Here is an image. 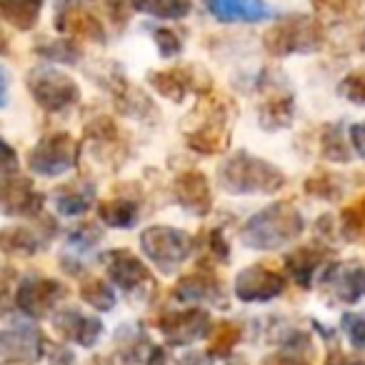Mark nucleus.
<instances>
[{"mask_svg": "<svg viewBox=\"0 0 365 365\" xmlns=\"http://www.w3.org/2000/svg\"><path fill=\"white\" fill-rule=\"evenodd\" d=\"M235 106L225 96H205L185 123V143L200 155H218L230 145Z\"/></svg>", "mask_w": 365, "mask_h": 365, "instance_id": "f257e3e1", "label": "nucleus"}, {"mask_svg": "<svg viewBox=\"0 0 365 365\" xmlns=\"http://www.w3.org/2000/svg\"><path fill=\"white\" fill-rule=\"evenodd\" d=\"M305 230V220L300 210L288 200L270 203L268 208L258 210L248 223L240 228L243 245L253 250H280Z\"/></svg>", "mask_w": 365, "mask_h": 365, "instance_id": "f03ea898", "label": "nucleus"}, {"mask_svg": "<svg viewBox=\"0 0 365 365\" xmlns=\"http://www.w3.org/2000/svg\"><path fill=\"white\" fill-rule=\"evenodd\" d=\"M218 185L233 195H273L285 185V175L273 163L248 150H238L233 158L220 163Z\"/></svg>", "mask_w": 365, "mask_h": 365, "instance_id": "7ed1b4c3", "label": "nucleus"}, {"mask_svg": "<svg viewBox=\"0 0 365 365\" xmlns=\"http://www.w3.org/2000/svg\"><path fill=\"white\" fill-rule=\"evenodd\" d=\"M328 33L318 18L310 16H285L263 36V46L270 56H303V53H315L325 46Z\"/></svg>", "mask_w": 365, "mask_h": 365, "instance_id": "20e7f679", "label": "nucleus"}, {"mask_svg": "<svg viewBox=\"0 0 365 365\" xmlns=\"http://www.w3.org/2000/svg\"><path fill=\"white\" fill-rule=\"evenodd\" d=\"M195 248V238L185 230L170 225H150L140 233V250L160 273L170 275L190 258Z\"/></svg>", "mask_w": 365, "mask_h": 365, "instance_id": "39448f33", "label": "nucleus"}, {"mask_svg": "<svg viewBox=\"0 0 365 365\" xmlns=\"http://www.w3.org/2000/svg\"><path fill=\"white\" fill-rule=\"evenodd\" d=\"M101 263L106 268L108 278L113 280L115 288H120L125 295L130 298H140L148 300L155 293V280H153L150 270L145 268L138 255H133L128 248H115V250H106L101 255Z\"/></svg>", "mask_w": 365, "mask_h": 365, "instance_id": "423d86ee", "label": "nucleus"}, {"mask_svg": "<svg viewBox=\"0 0 365 365\" xmlns=\"http://www.w3.org/2000/svg\"><path fill=\"white\" fill-rule=\"evenodd\" d=\"M28 91L46 113H63L81 98L78 83L58 68H33L28 73Z\"/></svg>", "mask_w": 365, "mask_h": 365, "instance_id": "0eeeda50", "label": "nucleus"}, {"mask_svg": "<svg viewBox=\"0 0 365 365\" xmlns=\"http://www.w3.org/2000/svg\"><path fill=\"white\" fill-rule=\"evenodd\" d=\"M78 155H81V143L76 138L68 133H51L28 153V168L38 175L56 178L71 170L78 163Z\"/></svg>", "mask_w": 365, "mask_h": 365, "instance_id": "6e6552de", "label": "nucleus"}, {"mask_svg": "<svg viewBox=\"0 0 365 365\" xmlns=\"http://www.w3.org/2000/svg\"><path fill=\"white\" fill-rule=\"evenodd\" d=\"M325 298L340 305H355L365 298V268L358 260H335L318 278Z\"/></svg>", "mask_w": 365, "mask_h": 365, "instance_id": "1a4fd4ad", "label": "nucleus"}, {"mask_svg": "<svg viewBox=\"0 0 365 365\" xmlns=\"http://www.w3.org/2000/svg\"><path fill=\"white\" fill-rule=\"evenodd\" d=\"M68 295V288L56 278L46 275H28L16 288V308L28 318H48L58 308L63 298Z\"/></svg>", "mask_w": 365, "mask_h": 365, "instance_id": "9d476101", "label": "nucleus"}, {"mask_svg": "<svg viewBox=\"0 0 365 365\" xmlns=\"http://www.w3.org/2000/svg\"><path fill=\"white\" fill-rule=\"evenodd\" d=\"M51 343L31 323H18L0 330V358L13 365H36L48 355Z\"/></svg>", "mask_w": 365, "mask_h": 365, "instance_id": "9b49d317", "label": "nucleus"}, {"mask_svg": "<svg viewBox=\"0 0 365 365\" xmlns=\"http://www.w3.org/2000/svg\"><path fill=\"white\" fill-rule=\"evenodd\" d=\"M158 330L160 335L175 348H188V345L198 343V340L208 338L213 330V320L210 313L203 308H188V310H173V313H163L158 318Z\"/></svg>", "mask_w": 365, "mask_h": 365, "instance_id": "f8f14e48", "label": "nucleus"}, {"mask_svg": "<svg viewBox=\"0 0 365 365\" xmlns=\"http://www.w3.org/2000/svg\"><path fill=\"white\" fill-rule=\"evenodd\" d=\"M43 208V193H38L31 178L21 173L0 178V210L11 218H38Z\"/></svg>", "mask_w": 365, "mask_h": 365, "instance_id": "ddd939ff", "label": "nucleus"}, {"mask_svg": "<svg viewBox=\"0 0 365 365\" xmlns=\"http://www.w3.org/2000/svg\"><path fill=\"white\" fill-rule=\"evenodd\" d=\"M148 83H150L158 96L168 98L173 103H180L190 91L200 93V96H205L210 91V78L195 66H180L170 68V71L148 73Z\"/></svg>", "mask_w": 365, "mask_h": 365, "instance_id": "4468645a", "label": "nucleus"}, {"mask_svg": "<svg viewBox=\"0 0 365 365\" xmlns=\"http://www.w3.org/2000/svg\"><path fill=\"white\" fill-rule=\"evenodd\" d=\"M285 275L268 265H248L235 278V298L243 303H268L285 293Z\"/></svg>", "mask_w": 365, "mask_h": 365, "instance_id": "2eb2a0df", "label": "nucleus"}, {"mask_svg": "<svg viewBox=\"0 0 365 365\" xmlns=\"http://www.w3.org/2000/svg\"><path fill=\"white\" fill-rule=\"evenodd\" d=\"M56 31L71 38H83V41H103L106 38L101 18L83 0H63L56 13Z\"/></svg>", "mask_w": 365, "mask_h": 365, "instance_id": "dca6fc26", "label": "nucleus"}, {"mask_svg": "<svg viewBox=\"0 0 365 365\" xmlns=\"http://www.w3.org/2000/svg\"><path fill=\"white\" fill-rule=\"evenodd\" d=\"M86 145L91 148L93 158L101 160L103 165H120L123 155H125V138H123L120 128L110 120V118L101 115L86 128Z\"/></svg>", "mask_w": 365, "mask_h": 365, "instance_id": "f3484780", "label": "nucleus"}, {"mask_svg": "<svg viewBox=\"0 0 365 365\" xmlns=\"http://www.w3.org/2000/svg\"><path fill=\"white\" fill-rule=\"evenodd\" d=\"M53 328L63 340L81 348H93L103 338V323L96 315H86L78 308H63L53 313Z\"/></svg>", "mask_w": 365, "mask_h": 365, "instance_id": "a211bd4d", "label": "nucleus"}, {"mask_svg": "<svg viewBox=\"0 0 365 365\" xmlns=\"http://www.w3.org/2000/svg\"><path fill=\"white\" fill-rule=\"evenodd\" d=\"M173 295H175L180 303H195V305H220L225 308L228 300H225V288L215 275L210 273H190L182 275L180 280L173 288Z\"/></svg>", "mask_w": 365, "mask_h": 365, "instance_id": "6ab92c4d", "label": "nucleus"}, {"mask_svg": "<svg viewBox=\"0 0 365 365\" xmlns=\"http://www.w3.org/2000/svg\"><path fill=\"white\" fill-rule=\"evenodd\" d=\"M173 193L175 200L188 210V213L205 218L213 208V195H210L208 178L200 170H185L173 180Z\"/></svg>", "mask_w": 365, "mask_h": 365, "instance_id": "aec40b11", "label": "nucleus"}, {"mask_svg": "<svg viewBox=\"0 0 365 365\" xmlns=\"http://www.w3.org/2000/svg\"><path fill=\"white\" fill-rule=\"evenodd\" d=\"M330 248L323 243L315 245H303V248L293 250L285 255V270L288 275L300 285V288H313V280L318 273H323L325 263H328Z\"/></svg>", "mask_w": 365, "mask_h": 365, "instance_id": "412c9836", "label": "nucleus"}, {"mask_svg": "<svg viewBox=\"0 0 365 365\" xmlns=\"http://www.w3.org/2000/svg\"><path fill=\"white\" fill-rule=\"evenodd\" d=\"M158 348H160V345L153 343L140 325L125 323L115 330V353H118V358L128 365H138V363L150 365Z\"/></svg>", "mask_w": 365, "mask_h": 365, "instance_id": "4be33fe9", "label": "nucleus"}, {"mask_svg": "<svg viewBox=\"0 0 365 365\" xmlns=\"http://www.w3.org/2000/svg\"><path fill=\"white\" fill-rule=\"evenodd\" d=\"M205 6L220 23H260L273 16L265 0H208Z\"/></svg>", "mask_w": 365, "mask_h": 365, "instance_id": "5701e85b", "label": "nucleus"}, {"mask_svg": "<svg viewBox=\"0 0 365 365\" xmlns=\"http://www.w3.org/2000/svg\"><path fill=\"white\" fill-rule=\"evenodd\" d=\"M295 115V101L293 93L273 83L268 93L263 96V103L258 108V120L265 130H283L293 123Z\"/></svg>", "mask_w": 365, "mask_h": 365, "instance_id": "b1692460", "label": "nucleus"}, {"mask_svg": "<svg viewBox=\"0 0 365 365\" xmlns=\"http://www.w3.org/2000/svg\"><path fill=\"white\" fill-rule=\"evenodd\" d=\"M98 218L110 228L128 230L140 220V198L133 193H118L98 205Z\"/></svg>", "mask_w": 365, "mask_h": 365, "instance_id": "393cba45", "label": "nucleus"}, {"mask_svg": "<svg viewBox=\"0 0 365 365\" xmlns=\"http://www.w3.org/2000/svg\"><path fill=\"white\" fill-rule=\"evenodd\" d=\"M96 200V188L93 182L88 180H76L68 182V185H61V188L53 193V203H56V210L61 215H83Z\"/></svg>", "mask_w": 365, "mask_h": 365, "instance_id": "a878e982", "label": "nucleus"}, {"mask_svg": "<svg viewBox=\"0 0 365 365\" xmlns=\"http://www.w3.org/2000/svg\"><path fill=\"white\" fill-rule=\"evenodd\" d=\"M43 0H0V16L16 31H33L41 21Z\"/></svg>", "mask_w": 365, "mask_h": 365, "instance_id": "bb28decb", "label": "nucleus"}, {"mask_svg": "<svg viewBox=\"0 0 365 365\" xmlns=\"http://www.w3.org/2000/svg\"><path fill=\"white\" fill-rule=\"evenodd\" d=\"M46 245L41 235L23 225H11V228L0 230V250L8 255H36Z\"/></svg>", "mask_w": 365, "mask_h": 365, "instance_id": "cd10ccee", "label": "nucleus"}, {"mask_svg": "<svg viewBox=\"0 0 365 365\" xmlns=\"http://www.w3.org/2000/svg\"><path fill=\"white\" fill-rule=\"evenodd\" d=\"M320 155L330 163H350L353 153L348 145V135H345L340 123H330L320 130Z\"/></svg>", "mask_w": 365, "mask_h": 365, "instance_id": "c85d7f7f", "label": "nucleus"}, {"mask_svg": "<svg viewBox=\"0 0 365 365\" xmlns=\"http://www.w3.org/2000/svg\"><path fill=\"white\" fill-rule=\"evenodd\" d=\"M133 8L163 21H180L193 11V0H133Z\"/></svg>", "mask_w": 365, "mask_h": 365, "instance_id": "c756f323", "label": "nucleus"}, {"mask_svg": "<svg viewBox=\"0 0 365 365\" xmlns=\"http://www.w3.org/2000/svg\"><path fill=\"white\" fill-rule=\"evenodd\" d=\"M340 53H358L365 48V21L363 18H348V23L338 26L333 31V38Z\"/></svg>", "mask_w": 365, "mask_h": 365, "instance_id": "7c9ffc66", "label": "nucleus"}, {"mask_svg": "<svg viewBox=\"0 0 365 365\" xmlns=\"http://www.w3.org/2000/svg\"><path fill=\"white\" fill-rule=\"evenodd\" d=\"M343 190H345L343 180H340V175H335V173L318 170L305 180V193L318 200H338L340 195H343Z\"/></svg>", "mask_w": 365, "mask_h": 365, "instance_id": "2f4dec72", "label": "nucleus"}, {"mask_svg": "<svg viewBox=\"0 0 365 365\" xmlns=\"http://www.w3.org/2000/svg\"><path fill=\"white\" fill-rule=\"evenodd\" d=\"M81 298L86 300L91 308L101 310V313H108V310L115 308V290L101 278H88L83 280L81 285Z\"/></svg>", "mask_w": 365, "mask_h": 365, "instance_id": "473e14b6", "label": "nucleus"}, {"mask_svg": "<svg viewBox=\"0 0 365 365\" xmlns=\"http://www.w3.org/2000/svg\"><path fill=\"white\" fill-rule=\"evenodd\" d=\"M98 240H101V233H98L93 225H83L81 230H76V233H71V238H68V253L63 260L73 258L76 260V268H73V273H78L83 265V260H86V255L91 253L93 248L98 245Z\"/></svg>", "mask_w": 365, "mask_h": 365, "instance_id": "72a5a7b5", "label": "nucleus"}, {"mask_svg": "<svg viewBox=\"0 0 365 365\" xmlns=\"http://www.w3.org/2000/svg\"><path fill=\"white\" fill-rule=\"evenodd\" d=\"M238 340H240V325L223 320V323L213 325V330H210V350L208 353L213 355V358H225V355L233 353V348L238 345Z\"/></svg>", "mask_w": 365, "mask_h": 365, "instance_id": "f704fd0d", "label": "nucleus"}, {"mask_svg": "<svg viewBox=\"0 0 365 365\" xmlns=\"http://www.w3.org/2000/svg\"><path fill=\"white\" fill-rule=\"evenodd\" d=\"M340 235L345 240H350V243H355V240H363L365 243V198L348 205L340 213Z\"/></svg>", "mask_w": 365, "mask_h": 365, "instance_id": "c9c22d12", "label": "nucleus"}, {"mask_svg": "<svg viewBox=\"0 0 365 365\" xmlns=\"http://www.w3.org/2000/svg\"><path fill=\"white\" fill-rule=\"evenodd\" d=\"M43 58L48 61H58V63H78L81 61V48L71 41V38H58V41H51L46 46L38 48Z\"/></svg>", "mask_w": 365, "mask_h": 365, "instance_id": "e433bc0d", "label": "nucleus"}, {"mask_svg": "<svg viewBox=\"0 0 365 365\" xmlns=\"http://www.w3.org/2000/svg\"><path fill=\"white\" fill-rule=\"evenodd\" d=\"M338 96L353 106H365V68L353 71L338 83Z\"/></svg>", "mask_w": 365, "mask_h": 365, "instance_id": "4c0bfd02", "label": "nucleus"}, {"mask_svg": "<svg viewBox=\"0 0 365 365\" xmlns=\"http://www.w3.org/2000/svg\"><path fill=\"white\" fill-rule=\"evenodd\" d=\"M313 11L323 18H333V21H345L355 13L360 6V0H310Z\"/></svg>", "mask_w": 365, "mask_h": 365, "instance_id": "58836bf2", "label": "nucleus"}, {"mask_svg": "<svg viewBox=\"0 0 365 365\" xmlns=\"http://www.w3.org/2000/svg\"><path fill=\"white\" fill-rule=\"evenodd\" d=\"M213 355L205 350V353H198V350H190V353L182 355H170L165 348H158L155 358H153L150 365H213Z\"/></svg>", "mask_w": 365, "mask_h": 365, "instance_id": "ea45409f", "label": "nucleus"}, {"mask_svg": "<svg viewBox=\"0 0 365 365\" xmlns=\"http://www.w3.org/2000/svg\"><path fill=\"white\" fill-rule=\"evenodd\" d=\"M340 328L355 350H365V313H345L340 318Z\"/></svg>", "mask_w": 365, "mask_h": 365, "instance_id": "a19ab883", "label": "nucleus"}, {"mask_svg": "<svg viewBox=\"0 0 365 365\" xmlns=\"http://www.w3.org/2000/svg\"><path fill=\"white\" fill-rule=\"evenodd\" d=\"M153 41H155V46H158V51H160L163 58H173L182 51L180 38H178L173 31H168V28H158V31L153 33Z\"/></svg>", "mask_w": 365, "mask_h": 365, "instance_id": "79ce46f5", "label": "nucleus"}, {"mask_svg": "<svg viewBox=\"0 0 365 365\" xmlns=\"http://www.w3.org/2000/svg\"><path fill=\"white\" fill-rule=\"evenodd\" d=\"M16 288L18 285H13L11 273L0 275V318H6L16 308Z\"/></svg>", "mask_w": 365, "mask_h": 365, "instance_id": "37998d69", "label": "nucleus"}, {"mask_svg": "<svg viewBox=\"0 0 365 365\" xmlns=\"http://www.w3.org/2000/svg\"><path fill=\"white\" fill-rule=\"evenodd\" d=\"M11 173H18V153L0 138V175H11Z\"/></svg>", "mask_w": 365, "mask_h": 365, "instance_id": "c03bdc74", "label": "nucleus"}, {"mask_svg": "<svg viewBox=\"0 0 365 365\" xmlns=\"http://www.w3.org/2000/svg\"><path fill=\"white\" fill-rule=\"evenodd\" d=\"M260 365H310V363L305 360V355H295V353L278 350V353L263 358V363H260Z\"/></svg>", "mask_w": 365, "mask_h": 365, "instance_id": "a18cd8bd", "label": "nucleus"}, {"mask_svg": "<svg viewBox=\"0 0 365 365\" xmlns=\"http://www.w3.org/2000/svg\"><path fill=\"white\" fill-rule=\"evenodd\" d=\"M210 250H213L215 260H220V263H228L230 260V248H228V243H225L220 230H213V233H210Z\"/></svg>", "mask_w": 365, "mask_h": 365, "instance_id": "49530a36", "label": "nucleus"}, {"mask_svg": "<svg viewBox=\"0 0 365 365\" xmlns=\"http://www.w3.org/2000/svg\"><path fill=\"white\" fill-rule=\"evenodd\" d=\"M348 135H350V145H353V150L365 160V123H355V125H350Z\"/></svg>", "mask_w": 365, "mask_h": 365, "instance_id": "de8ad7c7", "label": "nucleus"}, {"mask_svg": "<svg viewBox=\"0 0 365 365\" xmlns=\"http://www.w3.org/2000/svg\"><path fill=\"white\" fill-rule=\"evenodd\" d=\"M325 365H365V358H358V355H345L343 350L333 348L325 360Z\"/></svg>", "mask_w": 365, "mask_h": 365, "instance_id": "09e8293b", "label": "nucleus"}, {"mask_svg": "<svg viewBox=\"0 0 365 365\" xmlns=\"http://www.w3.org/2000/svg\"><path fill=\"white\" fill-rule=\"evenodd\" d=\"M8 98H11V76L3 66H0V108L8 106Z\"/></svg>", "mask_w": 365, "mask_h": 365, "instance_id": "8fccbe9b", "label": "nucleus"}, {"mask_svg": "<svg viewBox=\"0 0 365 365\" xmlns=\"http://www.w3.org/2000/svg\"><path fill=\"white\" fill-rule=\"evenodd\" d=\"M228 365H248L243 358H233V360H228Z\"/></svg>", "mask_w": 365, "mask_h": 365, "instance_id": "3c124183", "label": "nucleus"}]
</instances>
